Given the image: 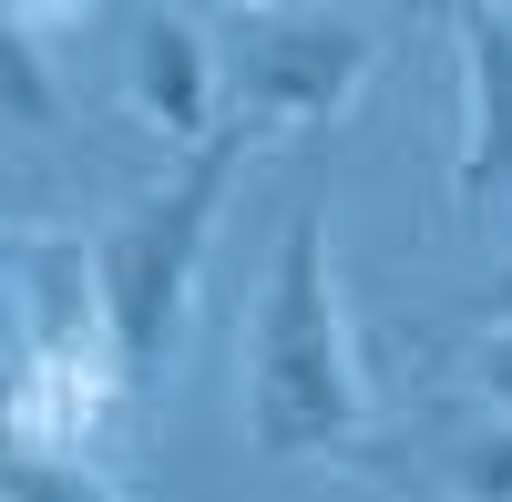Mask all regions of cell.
<instances>
[{
    "mask_svg": "<svg viewBox=\"0 0 512 502\" xmlns=\"http://www.w3.org/2000/svg\"><path fill=\"white\" fill-rule=\"evenodd\" d=\"M359 11L369 0H267V11H236V62H226L236 113H256L267 134L338 123L379 62Z\"/></svg>",
    "mask_w": 512,
    "mask_h": 502,
    "instance_id": "cell-3",
    "label": "cell"
},
{
    "mask_svg": "<svg viewBox=\"0 0 512 502\" xmlns=\"http://www.w3.org/2000/svg\"><path fill=\"white\" fill-rule=\"evenodd\" d=\"M451 41H461L451 195H461V216H492V205H512V11L502 0H451Z\"/></svg>",
    "mask_w": 512,
    "mask_h": 502,
    "instance_id": "cell-4",
    "label": "cell"
},
{
    "mask_svg": "<svg viewBox=\"0 0 512 502\" xmlns=\"http://www.w3.org/2000/svg\"><path fill=\"white\" fill-rule=\"evenodd\" d=\"M502 11H512V0H502Z\"/></svg>",
    "mask_w": 512,
    "mask_h": 502,
    "instance_id": "cell-11",
    "label": "cell"
},
{
    "mask_svg": "<svg viewBox=\"0 0 512 502\" xmlns=\"http://www.w3.org/2000/svg\"><path fill=\"white\" fill-rule=\"evenodd\" d=\"M441 492H461V502H512V431H472L441 462Z\"/></svg>",
    "mask_w": 512,
    "mask_h": 502,
    "instance_id": "cell-6",
    "label": "cell"
},
{
    "mask_svg": "<svg viewBox=\"0 0 512 502\" xmlns=\"http://www.w3.org/2000/svg\"><path fill=\"white\" fill-rule=\"evenodd\" d=\"M267 123L256 113H226L205 144L175 154V175H164L134 216H123L103 246H93V267H103V318H113V359H123V380H154L164 349H175V328H185V298H195V267H205V246H216V216H226V195L246 175V154Z\"/></svg>",
    "mask_w": 512,
    "mask_h": 502,
    "instance_id": "cell-2",
    "label": "cell"
},
{
    "mask_svg": "<svg viewBox=\"0 0 512 502\" xmlns=\"http://www.w3.org/2000/svg\"><path fill=\"white\" fill-rule=\"evenodd\" d=\"M461 380H472L492 410H512V318H492V339H482L472 359H461Z\"/></svg>",
    "mask_w": 512,
    "mask_h": 502,
    "instance_id": "cell-7",
    "label": "cell"
},
{
    "mask_svg": "<svg viewBox=\"0 0 512 502\" xmlns=\"http://www.w3.org/2000/svg\"><path fill=\"white\" fill-rule=\"evenodd\" d=\"M482 308H492V318H512V257L492 267V287H482Z\"/></svg>",
    "mask_w": 512,
    "mask_h": 502,
    "instance_id": "cell-9",
    "label": "cell"
},
{
    "mask_svg": "<svg viewBox=\"0 0 512 502\" xmlns=\"http://www.w3.org/2000/svg\"><path fill=\"white\" fill-rule=\"evenodd\" d=\"M134 103H144V123H164V144H205V134H216V52H205V41H195V21H144L134 31Z\"/></svg>",
    "mask_w": 512,
    "mask_h": 502,
    "instance_id": "cell-5",
    "label": "cell"
},
{
    "mask_svg": "<svg viewBox=\"0 0 512 502\" xmlns=\"http://www.w3.org/2000/svg\"><path fill=\"white\" fill-rule=\"evenodd\" d=\"M216 11H267V0H216ZM369 11H400V0H369Z\"/></svg>",
    "mask_w": 512,
    "mask_h": 502,
    "instance_id": "cell-10",
    "label": "cell"
},
{
    "mask_svg": "<svg viewBox=\"0 0 512 502\" xmlns=\"http://www.w3.org/2000/svg\"><path fill=\"white\" fill-rule=\"evenodd\" d=\"M72 21H93V0H11V31H31V41H52Z\"/></svg>",
    "mask_w": 512,
    "mask_h": 502,
    "instance_id": "cell-8",
    "label": "cell"
},
{
    "mask_svg": "<svg viewBox=\"0 0 512 502\" xmlns=\"http://www.w3.org/2000/svg\"><path fill=\"white\" fill-rule=\"evenodd\" d=\"M369 431V380H359V339L338 308V257H328V216L297 205L267 246L256 277V318H246V451L256 462H318Z\"/></svg>",
    "mask_w": 512,
    "mask_h": 502,
    "instance_id": "cell-1",
    "label": "cell"
}]
</instances>
